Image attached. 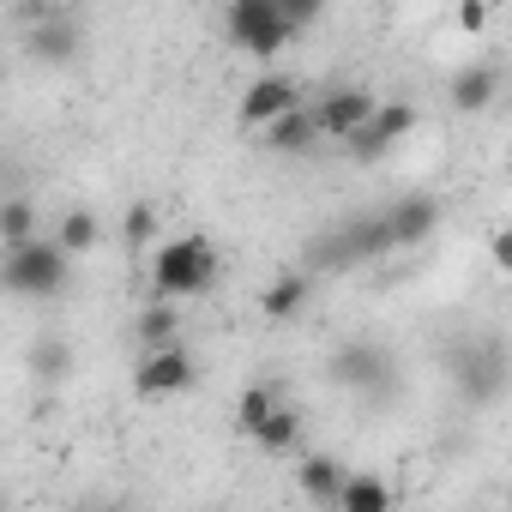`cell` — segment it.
Masks as SVG:
<instances>
[{"instance_id":"cell-1","label":"cell","mask_w":512,"mask_h":512,"mask_svg":"<svg viewBox=\"0 0 512 512\" xmlns=\"http://www.w3.org/2000/svg\"><path fill=\"white\" fill-rule=\"evenodd\" d=\"M67 278H73V253L55 235H43V229L31 241H19V247L0 253V290H7V296L49 302V296L67 290Z\"/></svg>"},{"instance_id":"cell-2","label":"cell","mask_w":512,"mask_h":512,"mask_svg":"<svg viewBox=\"0 0 512 512\" xmlns=\"http://www.w3.org/2000/svg\"><path fill=\"white\" fill-rule=\"evenodd\" d=\"M223 260H217V247L205 235H175L151 253V290L169 296V302H187V296H205L217 284Z\"/></svg>"},{"instance_id":"cell-3","label":"cell","mask_w":512,"mask_h":512,"mask_svg":"<svg viewBox=\"0 0 512 512\" xmlns=\"http://www.w3.org/2000/svg\"><path fill=\"white\" fill-rule=\"evenodd\" d=\"M223 31L241 55L253 61H272L296 43V25L278 13V0H229V13H223Z\"/></svg>"},{"instance_id":"cell-4","label":"cell","mask_w":512,"mask_h":512,"mask_svg":"<svg viewBox=\"0 0 512 512\" xmlns=\"http://www.w3.org/2000/svg\"><path fill=\"white\" fill-rule=\"evenodd\" d=\"M392 241H386V229H380V211L374 217H350V223H338L326 241H314V266L320 272H350V266H362V260H374V253H386Z\"/></svg>"},{"instance_id":"cell-5","label":"cell","mask_w":512,"mask_h":512,"mask_svg":"<svg viewBox=\"0 0 512 512\" xmlns=\"http://www.w3.org/2000/svg\"><path fill=\"white\" fill-rule=\"evenodd\" d=\"M193 380H199V362H193V350H187L181 338L145 350V362L133 368V392H139V398H175V392H187Z\"/></svg>"},{"instance_id":"cell-6","label":"cell","mask_w":512,"mask_h":512,"mask_svg":"<svg viewBox=\"0 0 512 512\" xmlns=\"http://www.w3.org/2000/svg\"><path fill=\"white\" fill-rule=\"evenodd\" d=\"M326 374H332L338 386H350V392H386V386H392V356H386V344H374V338H350V344L332 350Z\"/></svg>"},{"instance_id":"cell-7","label":"cell","mask_w":512,"mask_h":512,"mask_svg":"<svg viewBox=\"0 0 512 512\" xmlns=\"http://www.w3.org/2000/svg\"><path fill=\"white\" fill-rule=\"evenodd\" d=\"M416 133V103H374V115L344 139V151L356 157V163H374V157H386L398 139H410Z\"/></svg>"},{"instance_id":"cell-8","label":"cell","mask_w":512,"mask_h":512,"mask_svg":"<svg viewBox=\"0 0 512 512\" xmlns=\"http://www.w3.org/2000/svg\"><path fill=\"white\" fill-rule=\"evenodd\" d=\"M458 386H464L470 404H494V398L506 392V344H500V338L464 344V356H458Z\"/></svg>"},{"instance_id":"cell-9","label":"cell","mask_w":512,"mask_h":512,"mask_svg":"<svg viewBox=\"0 0 512 512\" xmlns=\"http://www.w3.org/2000/svg\"><path fill=\"white\" fill-rule=\"evenodd\" d=\"M374 91H362V85H332V91H320V103H314V121H320V139H350L368 115H374Z\"/></svg>"},{"instance_id":"cell-10","label":"cell","mask_w":512,"mask_h":512,"mask_svg":"<svg viewBox=\"0 0 512 512\" xmlns=\"http://www.w3.org/2000/svg\"><path fill=\"white\" fill-rule=\"evenodd\" d=\"M79 49H85V31H79V19H67V13L31 19V31H25V55L43 61V67H73Z\"/></svg>"},{"instance_id":"cell-11","label":"cell","mask_w":512,"mask_h":512,"mask_svg":"<svg viewBox=\"0 0 512 512\" xmlns=\"http://www.w3.org/2000/svg\"><path fill=\"white\" fill-rule=\"evenodd\" d=\"M380 229H386L392 247H416V241H428V235L440 229V205H434L428 193H404V199H392V205L380 211Z\"/></svg>"},{"instance_id":"cell-12","label":"cell","mask_w":512,"mask_h":512,"mask_svg":"<svg viewBox=\"0 0 512 512\" xmlns=\"http://www.w3.org/2000/svg\"><path fill=\"white\" fill-rule=\"evenodd\" d=\"M260 145H266V151H284V157H308V151H320V121H314V109L290 103L284 115H272V121L260 127Z\"/></svg>"},{"instance_id":"cell-13","label":"cell","mask_w":512,"mask_h":512,"mask_svg":"<svg viewBox=\"0 0 512 512\" xmlns=\"http://www.w3.org/2000/svg\"><path fill=\"white\" fill-rule=\"evenodd\" d=\"M290 103H302V97H296V79H284V73L253 79V85H247V97H241V127L260 133V127H266L272 115H284Z\"/></svg>"},{"instance_id":"cell-14","label":"cell","mask_w":512,"mask_h":512,"mask_svg":"<svg viewBox=\"0 0 512 512\" xmlns=\"http://www.w3.org/2000/svg\"><path fill=\"white\" fill-rule=\"evenodd\" d=\"M308 296H314V278H308V272H278V278L266 284L260 308H266V320H272V326H290V320H302Z\"/></svg>"},{"instance_id":"cell-15","label":"cell","mask_w":512,"mask_h":512,"mask_svg":"<svg viewBox=\"0 0 512 512\" xmlns=\"http://www.w3.org/2000/svg\"><path fill=\"white\" fill-rule=\"evenodd\" d=\"M25 368H31V380L37 386H61L73 368H79V350L67 344V338H31V350H25Z\"/></svg>"},{"instance_id":"cell-16","label":"cell","mask_w":512,"mask_h":512,"mask_svg":"<svg viewBox=\"0 0 512 512\" xmlns=\"http://www.w3.org/2000/svg\"><path fill=\"white\" fill-rule=\"evenodd\" d=\"M494 97H500V67H494V61H476V67H464V73L452 79V109H458V115H482Z\"/></svg>"},{"instance_id":"cell-17","label":"cell","mask_w":512,"mask_h":512,"mask_svg":"<svg viewBox=\"0 0 512 512\" xmlns=\"http://www.w3.org/2000/svg\"><path fill=\"white\" fill-rule=\"evenodd\" d=\"M253 446H260V452H272V458H284V452H296V440H302V410L290 404V398H278V410L260 422V428H253L247 434Z\"/></svg>"},{"instance_id":"cell-18","label":"cell","mask_w":512,"mask_h":512,"mask_svg":"<svg viewBox=\"0 0 512 512\" xmlns=\"http://www.w3.org/2000/svg\"><path fill=\"white\" fill-rule=\"evenodd\" d=\"M338 512H386L392 506V488L380 482V476H368V470H344V482H338V500H332Z\"/></svg>"},{"instance_id":"cell-19","label":"cell","mask_w":512,"mask_h":512,"mask_svg":"<svg viewBox=\"0 0 512 512\" xmlns=\"http://www.w3.org/2000/svg\"><path fill=\"white\" fill-rule=\"evenodd\" d=\"M338 482H344V458H332V452L302 458V494H308V500L332 506V500H338Z\"/></svg>"},{"instance_id":"cell-20","label":"cell","mask_w":512,"mask_h":512,"mask_svg":"<svg viewBox=\"0 0 512 512\" xmlns=\"http://www.w3.org/2000/svg\"><path fill=\"white\" fill-rule=\"evenodd\" d=\"M37 199H25V193H13V199H0V247H19V241H31L37 235Z\"/></svg>"},{"instance_id":"cell-21","label":"cell","mask_w":512,"mask_h":512,"mask_svg":"<svg viewBox=\"0 0 512 512\" xmlns=\"http://www.w3.org/2000/svg\"><path fill=\"white\" fill-rule=\"evenodd\" d=\"M133 332H139V344H145V350L175 344V338H181V314H175V302H169V296H157V302L139 314V326H133Z\"/></svg>"},{"instance_id":"cell-22","label":"cell","mask_w":512,"mask_h":512,"mask_svg":"<svg viewBox=\"0 0 512 512\" xmlns=\"http://www.w3.org/2000/svg\"><path fill=\"white\" fill-rule=\"evenodd\" d=\"M97 235H103V223H97V211H85V205H79V211H67V217L55 223V241L73 253V260L97 247Z\"/></svg>"},{"instance_id":"cell-23","label":"cell","mask_w":512,"mask_h":512,"mask_svg":"<svg viewBox=\"0 0 512 512\" xmlns=\"http://www.w3.org/2000/svg\"><path fill=\"white\" fill-rule=\"evenodd\" d=\"M278 13H284V19L296 25V37H302V31H308L320 13H326V0H278Z\"/></svg>"},{"instance_id":"cell-24","label":"cell","mask_w":512,"mask_h":512,"mask_svg":"<svg viewBox=\"0 0 512 512\" xmlns=\"http://www.w3.org/2000/svg\"><path fill=\"white\" fill-rule=\"evenodd\" d=\"M151 229H157V211H151V205H133V211H127V223H121V235H127V241H151Z\"/></svg>"},{"instance_id":"cell-25","label":"cell","mask_w":512,"mask_h":512,"mask_svg":"<svg viewBox=\"0 0 512 512\" xmlns=\"http://www.w3.org/2000/svg\"><path fill=\"white\" fill-rule=\"evenodd\" d=\"M458 25H464V31H482V25H488V7H482V0H464V7H458Z\"/></svg>"}]
</instances>
